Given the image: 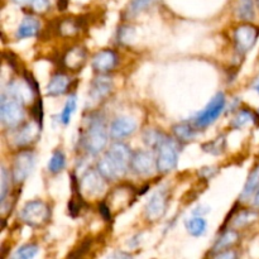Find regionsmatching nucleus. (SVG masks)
Here are the masks:
<instances>
[{
    "instance_id": "1",
    "label": "nucleus",
    "mask_w": 259,
    "mask_h": 259,
    "mask_svg": "<svg viewBox=\"0 0 259 259\" xmlns=\"http://www.w3.org/2000/svg\"><path fill=\"white\" fill-rule=\"evenodd\" d=\"M131 148L126 144L118 142V143L111 144L103 158L98 162V171L104 176V179L108 181H115L125 176L128 169L131 168L132 162Z\"/></svg>"
},
{
    "instance_id": "2",
    "label": "nucleus",
    "mask_w": 259,
    "mask_h": 259,
    "mask_svg": "<svg viewBox=\"0 0 259 259\" xmlns=\"http://www.w3.org/2000/svg\"><path fill=\"white\" fill-rule=\"evenodd\" d=\"M109 134L103 116L93 114L88 120V126L82 137L83 148L89 154H99L108 144Z\"/></svg>"
},
{
    "instance_id": "3",
    "label": "nucleus",
    "mask_w": 259,
    "mask_h": 259,
    "mask_svg": "<svg viewBox=\"0 0 259 259\" xmlns=\"http://www.w3.org/2000/svg\"><path fill=\"white\" fill-rule=\"evenodd\" d=\"M23 101L4 91L0 99V118L7 128H18L24 119Z\"/></svg>"
},
{
    "instance_id": "4",
    "label": "nucleus",
    "mask_w": 259,
    "mask_h": 259,
    "mask_svg": "<svg viewBox=\"0 0 259 259\" xmlns=\"http://www.w3.org/2000/svg\"><path fill=\"white\" fill-rule=\"evenodd\" d=\"M179 144L175 139L166 137L157 148V166L156 168L161 174H168L174 171L179 162Z\"/></svg>"
},
{
    "instance_id": "5",
    "label": "nucleus",
    "mask_w": 259,
    "mask_h": 259,
    "mask_svg": "<svg viewBox=\"0 0 259 259\" xmlns=\"http://www.w3.org/2000/svg\"><path fill=\"white\" fill-rule=\"evenodd\" d=\"M19 217L22 222L29 227L40 228L50 220L51 210L48 205L40 200H33L23 206Z\"/></svg>"
},
{
    "instance_id": "6",
    "label": "nucleus",
    "mask_w": 259,
    "mask_h": 259,
    "mask_svg": "<svg viewBox=\"0 0 259 259\" xmlns=\"http://www.w3.org/2000/svg\"><path fill=\"white\" fill-rule=\"evenodd\" d=\"M35 164V154L32 149H23L15 156L13 162L12 177L17 185L23 184L32 174Z\"/></svg>"
},
{
    "instance_id": "7",
    "label": "nucleus",
    "mask_w": 259,
    "mask_h": 259,
    "mask_svg": "<svg viewBox=\"0 0 259 259\" xmlns=\"http://www.w3.org/2000/svg\"><path fill=\"white\" fill-rule=\"evenodd\" d=\"M225 109V95L223 93H218L214 98L210 100L206 108L202 111H200L194 119V125L196 128H205V126L210 125L214 123L220 114L224 111Z\"/></svg>"
},
{
    "instance_id": "8",
    "label": "nucleus",
    "mask_w": 259,
    "mask_h": 259,
    "mask_svg": "<svg viewBox=\"0 0 259 259\" xmlns=\"http://www.w3.org/2000/svg\"><path fill=\"white\" fill-rule=\"evenodd\" d=\"M259 37V28L253 24H242L234 30L235 50L240 53L249 52L254 47Z\"/></svg>"
},
{
    "instance_id": "9",
    "label": "nucleus",
    "mask_w": 259,
    "mask_h": 259,
    "mask_svg": "<svg viewBox=\"0 0 259 259\" xmlns=\"http://www.w3.org/2000/svg\"><path fill=\"white\" fill-rule=\"evenodd\" d=\"M80 194L82 192L85 196L95 197L99 196L105 190V179L103 175L96 169H89L80 180Z\"/></svg>"
},
{
    "instance_id": "10",
    "label": "nucleus",
    "mask_w": 259,
    "mask_h": 259,
    "mask_svg": "<svg viewBox=\"0 0 259 259\" xmlns=\"http://www.w3.org/2000/svg\"><path fill=\"white\" fill-rule=\"evenodd\" d=\"M168 205V191L159 189L154 192L146 205V217L149 222H156L164 215Z\"/></svg>"
},
{
    "instance_id": "11",
    "label": "nucleus",
    "mask_w": 259,
    "mask_h": 259,
    "mask_svg": "<svg viewBox=\"0 0 259 259\" xmlns=\"http://www.w3.org/2000/svg\"><path fill=\"white\" fill-rule=\"evenodd\" d=\"M157 162L153 154L148 151H137L132 156L131 168L139 176H147L153 172Z\"/></svg>"
},
{
    "instance_id": "12",
    "label": "nucleus",
    "mask_w": 259,
    "mask_h": 259,
    "mask_svg": "<svg viewBox=\"0 0 259 259\" xmlns=\"http://www.w3.org/2000/svg\"><path fill=\"white\" fill-rule=\"evenodd\" d=\"M113 90V80L109 76H99L91 82L89 90V100L93 104H99L106 99Z\"/></svg>"
},
{
    "instance_id": "13",
    "label": "nucleus",
    "mask_w": 259,
    "mask_h": 259,
    "mask_svg": "<svg viewBox=\"0 0 259 259\" xmlns=\"http://www.w3.org/2000/svg\"><path fill=\"white\" fill-rule=\"evenodd\" d=\"M118 53L114 50H101L94 56L93 67L96 72L106 73L114 70L118 65Z\"/></svg>"
},
{
    "instance_id": "14",
    "label": "nucleus",
    "mask_w": 259,
    "mask_h": 259,
    "mask_svg": "<svg viewBox=\"0 0 259 259\" xmlns=\"http://www.w3.org/2000/svg\"><path fill=\"white\" fill-rule=\"evenodd\" d=\"M136 129L137 123L134 119L129 118V116H118L111 121L109 133H110L111 138L121 139L131 136L132 133L136 132Z\"/></svg>"
},
{
    "instance_id": "15",
    "label": "nucleus",
    "mask_w": 259,
    "mask_h": 259,
    "mask_svg": "<svg viewBox=\"0 0 259 259\" xmlns=\"http://www.w3.org/2000/svg\"><path fill=\"white\" fill-rule=\"evenodd\" d=\"M39 125L38 123H27L20 126L14 136L15 144L18 147H28L34 143L39 137Z\"/></svg>"
},
{
    "instance_id": "16",
    "label": "nucleus",
    "mask_w": 259,
    "mask_h": 259,
    "mask_svg": "<svg viewBox=\"0 0 259 259\" xmlns=\"http://www.w3.org/2000/svg\"><path fill=\"white\" fill-rule=\"evenodd\" d=\"M86 60H88V52H86L85 48L81 47V46H76V47L70 48L63 55L62 63L67 70L78 71L85 65Z\"/></svg>"
},
{
    "instance_id": "17",
    "label": "nucleus",
    "mask_w": 259,
    "mask_h": 259,
    "mask_svg": "<svg viewBox=\"0 0 259 259\" xmlns=\"http://www.w3.org/2000/svg\"><path fill=\"white\" fill-rule=\"evenodd\" d=\"M71 80L68 76L63 73H56L52 76L47 85V95L48 96H60L63 95L70 88Z\"/></svg>"
},
{
    "instance_id": "18",
    "label": "nucleus",
    "mask_w": 259,
    "mask_h": 259,
    "mask_svg": "<svg viewBox=\"0 0 259 259\" xmlns=\"http://www.w3.org/2000/svg\"><path fill=\"white\" fill-rule=\"evenodd\" d=\"M39 30V22L33 17H27L23 19L20 25L17 29V38L23 39V38H29L35 35Z\"/></svg>"
},
{
    "instance_id": "19",
    "label": "nucleus",
    "mask_w": 259,
    "mask_h": 259,
    "mask_svg": "<svg viewBox=\"0 0 259 259\" xmlns=\"http://www.w3.org/2000/svg\"><path fill=\"white\" fill-rule=\"evenodd\" d=\"M238 240H239V234L237 233L235 229H230L227 230L219 239L217 240L215 243L214 248H212V252L218 253V252H222V250L225 249H229L230 247H233L234 244H237Z\"/></svg>"
},
{
    "instance_id": "20",
    "label": "nucleus",
    "mask_w": 259,
    "mask_h": 259,
    "mask_svg": "<svg viewBox=\"0 0 259 259\" xmlns=\"http://www.w3.org/2000/svg\"><path fill=\"white\" fill-rule=\"evenodd\" d=\"M172 132H174L177 141L182 142V143H187V142L192 141L195 136H196V126L194 124L180 123L174 125Z\"/></svg>"
},
{
    "instance_id": "21",
    "label": "nucleus",
    "mask_w": 259,
    "mask_h": 259,
    "mask_svg": "<svg viewBox=\"0 0 259 259\" xmlns=\"http://www.w3.org/2000/svg\"><path fill=\"white\" fill-rule=\"evenodd\" d=\"M259 187V164L250 172V175L248 176L247 182H245L244 187H243V191L240 194V200L242 201H247L248 199L254 195V192L257 191Z\"/></svg>"
},
{
    "instance_id": "22",
    "label": "nucleus",
    "mask_w": 259,
    "mask_h": 259,
    "mask_svg": "<svg viewBox=\"0 0 259 259\" xmlns=\"http://www.w3.org/2000/svg\"><path fill=\"white\" fill-rule=\"evenodd\" d=\"M81 20L75 18H65L57 25L58 33L63 37H72L81 30Z\"/></svg>"
},
{
    "instance_id": "23",
    "label": "nucleus",
    "mask_w": 259,
    "mask_h": 259,
    "mask_svg": "<svg viewBox=\"0 0 259 259\" xmlns=\"http://www.w3.org/2000/svg\"><path fill=\"white\" fill-rule=\"evenodd\" d=\"M237 15L239 19L244 20V22H250L254 19V0H238Z\"/></svg>"
},
{
    "instance_id": "24",
    "label": "nucleus",
    "mask_w": 259,
    "mask_h": 259,
    "mask_svg": "<svg viewBox=\"0 0 259 259\" xmlns=\"http://www.w3.org/2000/svg\"><path fill=\"white\" fill-rule=\"evenodd\" d=\"M201 148L202 151L207 152V153L219 156V154L224 153L225 148H227V137H225V134L217 137L214 141L206 142V143L202 144Z\"/></svg>"
},
{
    "instance_id": "25",
    "label": "nucleus",
    "mask_w": 259,
    "mask_h": 259,
    "mask_svg": "<svg viewBox=\"0 0 259 259\" xmlns=\"http://www.w3.org/2000/svg\"><path fill=\"white\" fill-rule=\"evenodd\" d=\"M258 218V214L255 211H249V210H243V211L238 212L234 217L232 222V228L234 229H242L247 225L252 224L255 219Z\"/></svg>"
},
{
    "instance_id": "26",
    "label": "nucleus",
    "mask_w": 259,
    "mask_h": 259,
    "mask_svg": "<svg viewBox=\"0 0 259 259\" xmlns=\"http://www.w3.org/2000/svg\"><path fill=\"white\" fill-rule=\"evenodd\" d=\"M207 228L206 220L202 217H194L186 222V229L192 237H200L205 234Z\"/></svg>"
},
{
    "instance_id": "27",
    "label": "nucleus",
    "mask_w": 259,
    "mask_h": 259,
    "mask_svg": "<svg viewBox=\"0 0 259 259\" xmlns=\"http://www.w3.org/2000/svg\"><path fill=\"white\" fill-rule=\"evenodd\" d=\"M166 137V134L162 133L161 131H157V129H148V131L144 132L143 141L148 147L157 149Z\"/></svg>"
},
{
    "instance_id": "28",
    "label": "nucleus",
    "mask_w": 259,
    "mask_h": 259,
    "mask_svg": "<svg viewBox=\"0 0 259 259\" xmlns=\"http://www.w3.org/2000/svg\"><path fill=\"white\" fill-rule=\"evenodd\" d=\"M66 166V157L65 153L60 149L55 151L52 153L50 162H48V171L51 174H58V172L62 171Z\"/></svg>"
},
{
    "instance_id": "29",
    "label": "nucleus",
    "mask_w": 259,
    "mask_h": 259,
    "mask_svg": "<svg viewBox=\"0 0 259 259\" xmlns=\"http://www.w3.org/2000/svg\"><path fill=\"white\" fill-rule=\"evenodd\" d=\"M254 114L252 113V111L247 110V109H242L240 111H238L237 115L233 118L232 120V126L235 129H240L243 128V126L247 125L248 123H250V121H254Z\"/></svg>"
},
{
    "instance_id": "30",
    "label": "nucleus",
    "mask_w": 259,
    "mask_h": 259,
    "mask_svg": "<svg viewBox=\"0 0 259 259\" xmlns=\"http://www.w3.org/2000/svg\"><path fill=\"white\" fill-rule=\"evenodd\" d=\"M38 253V245L29 243V244H24L22 247H19L17 249V252L14 253L15 259H32L37 255Z\"/></svg>"
},
{
    "instance_id": "31",
    "label": "nucleus",
    "mask_w": 259,
    "mask_h": 259,
    "mask_svg": "<svg viewBox=\"0 0 259 259\" xmlns=\"http://www.w3.org/2000/svg\"><path fill=\"white\" fill-rule=\"evenodd\" d=\"M76 105H77V103H76V98L75 96H70V98L67 99V101H66L65 108H63L62 113H61L60 115L61 123H63L65 125H67V124L70 123L71 116H72V114L75 113L76 110Z\"/></svg>"
},
{
    "instance_id": "32",
    "label": "nucleus",
    "mask_w": 259,
    "mask_h": 259,
    "mask_svg": "<svg viewBox=\"0 0 259 259\" xmlns=\"http://www.w3.org/2000/svg\"><path fill=\"white\" fill-rule=\"evenodd\" d=\"M156 0H132L131 4H129L128 12L132 15H136L138 13L143 12V10L148 9Z\"/></svg>"
},
{
    "instance_id": "33",
    "label": "nucleus",
    "mask_w": 259,
    "mask_h": 259,
    "mask_svg": "<svg viewBox=\"0 0 259 259\" xmlns=\"http://www.w3.org/2000/svg\"><path fill=\"white\" fill-rule=\"evenodd\" d=\"M2 179H0V181H2V186H0V201L3 202L5 201V196H7L8 194V190L10 189V174L7 171V168L5 167H3L2 168Z\"/></svg>"
},
{
    "instance_id": "34",
    "label": "nucleus",
    "mask_w": 259,
    "mask_h": 259,
    "mask_svg": "<svg viewBox=\"0 0 259 259\" xmlns=\"http://www.w3.org/2000/svg\"><path fill=\"white\" fill-rule=\"evenodd\" d=\"M33 116H34L35 121H38V123L40 124V126H42L43 108H42V100H40V99H38L37 103H35L34 106H33Z\"/></svg>"
},
{
    "instance_id": "35",
    "label": "nucleus",
    "mask_w": 259,
    "mask_h": 259,
    "mask_svg": "<svg viewBox=\"0 0 259 259\" xmlns=\"http://www.w3.org/2000/svg\"><path fill=\"white\" fill-rule=\"evenodd\" d=\"M32 8L37 13H45L50 8V2L48 0H34Z\"/></svg>"
},
{
    "instance_id": "36",
    "label": "nucleus",
    "mask_w": 259,
    "mask_h": 259,
    "mask_svg": "<svg viewBox=\"0 0 259 259\" xmlns=\"http://www.w3.org/2000/svg\"><path fill=\"white\" fill-rule=\"evenodd\" d=\"M132 38H133V29L129 27L121 28L120 34H119V39H120V42L126 43V42H129Z\"/></svg>"
},
{
    "instance_id": "37",
    "label": "nucleus",
    "mask_w": 259,
    "mask_h": 259,
    "mask_svg": "<svg viewBox=\"0 0 259 259\" xmlns=\"http://www.w3.org/2000/svg\"><path fill=\"white\" fill-rule=\"evenodd\" d=\"M99 211H100V215L104 218V219L108 220V222L109 220H111V210L110 207H109L108 202L105 201L100 202V204H99Z\"/></svg>"
},
{
    "instance_id": "38",
    "label": "nucleus",
    "mask_w": 259,
    "mask_h": 259,
    "mask_svg": "<svg viewBox=\"0 0 259 259\" xmlns=\"http://www.w3.org/2000/svg\"><path fill=\"white\" fill-rule=\"evenodd\" d=\"M200 176H202V179H212L215 175L218 174V169L215 167H204V168L200 169Z\"/></svg>"
},
{
    "instance_id": "39",
    "label": "nucleus",
    "mask_w": 259,
    "mask_h": 259,
    "mask_svg": "<svg viewBox=\"0 0 259 259\" xmlns=\"http://www.w3.org/2000/svg\"><path fill=\"white\" fill-rule=\"evenodd\" d=\"M89 248H90V240H89L88 238V240L82 242V244L77 248V250H76L73 254H70V257H81V255H83L86 252H88Z\"/></svg>"
},
{
    "instance_id": "40",
    "label": "nucleus",
    "mask_w": 259,
    "mask_h": 259,
    "mask_svg": "<svg viewBox=\"0 0 259 259\" xmlns=\"http://www.w3.org/2000/svg\"><path fill=\"white\" fill-rule=\"evenodd\" d=\"M214 257H217V258H230V259H233V258L237 257V253L233 252V249H225V250H222V252L215 253Z\"/></svg>"
},
{
    "instance_id": "41",
    "label": "nucleus",
    "mask_w": 259,
    "mask_h": 259,
    "mask_svg": "<svg viewBox=\"0 0 259 259\" xmlns=\"http://www.w3.org/2000/svg\"><path fill=\"white\" fill-rule=\"evenodd\" d=\"M206 212H209V207H207V206H199V207H196V210L194 211V214L197 215V217H202V215H205Z\"/></svg>"
},
{
    "instance_id": "42",
    "label": "nucleus",
    "mask_w": 259,
    "mask_h": 259,
    "mask_svg": "<svg viewBox=\"0 0 259 259\" xmlns=\"http://www.w3.org/2000/svg\"><path fill=\"white\" fill-rule=\"evenodd\" d=\"M109 257L110 258H131V255L126 254V253H124V252H115V253H113V254L109 255Z\"/></svg>"
},
{
    "instance_id": "43",
    "label": "nucleus",
    "mask_w": 259,
    "mask_h": 259,
    "mask_svg": "<svg viewBox=\"0 0 259 259\" xmlns=\"http://www.w3.org/2000/svg\"><path fill=\"white\" fill-rule=\"evenodd\" d=\"M252 204H253V206L257 207V209H259V187L257 189V191L254 192V197H253Z\"/></svg>"
},
{
    "instance_id": "44",
    "label": "nucleus",
    "mask_w": 259,
    "mask_h": 259,
    "mask_svg": "<svg viewBox=\"0 0 259 259\" xmlns=\"http://www.w3.org/2000/svg\"><path fill=\"white\" fill-rule=\"evenodd\" d=\"M13 2H14L15 4L24 7V5H32L34 0H13Z\"/></svg>"
},
{
    "instance_id": "45",
    "label": "nucleus",
    "mask_w": 259,
    "mask_h": 259,
    "mask_svg": "<svg viewBox=\"0 0 259 259\" xmlns=\"http://www.w3.org/2000/svg\"><path fill=\"white\" fill-rule=\"evenodd\" d=\"M58 9L65 10L68 5V0H58Z\"/></svg>"
},
{
    "instance_id": "46",
    "label": "nucleus",
    "mask_w": 259,
    "mask_h": 259,
    "mask_svg": "<svg viewBox=\"0 0 259 259\" xmlns=\"http://www.w3.org/2000/svg\"><path fill=\"white\" fill-rule=\"evenodd\" d=\"M255 90H257V93L259 94V81H258V82H257V85H255Z\"/></svg>"
}]
</instances>
